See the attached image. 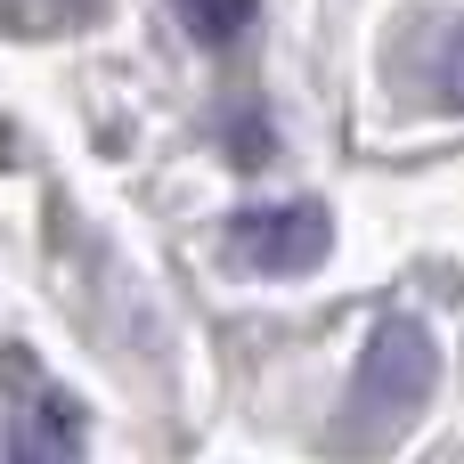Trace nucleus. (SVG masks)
I'll return each instance as SVG.
<instances>
[{
	"label": "nucleus",
	"mask_w": 464,
	"mask_h": 464,
	"mask_svg": "<svg viewBox=\"0 0 464 464\" xmlns=\"http://www.w3.org/2000/svg\"><path fill=\"white\" fill-rule=\"evenodd\" d=\"M179 24H188L204 49H228V41L253 24V0H179Z\"/></svg>",
	"instance_id": "nucleus-4"
},
{
	"label": "nucleus",
	"mask_w": 464,
	"mask_h": 464,
	"mask_svg": "<svg viewBox=\"0 0 464 464\" xmlns=\"http://www.w3.org/2000/svg\"><path fill=\"white\" fill-rule=\"evenodd\" d=\"M334 253V212L326 204H261L228 220V261L261 269V277H302Z\"/></svg>",
	"instance_id": "nucleus-2"
},
{
	"label": "nucleus",
	"mask_w": 464,
	"mask_h": 464,
	"mask_svg": "<svg viewBox=\"0 0 464 464\" xmlns=\"http://www.w3.org/2000/svg\"><path fill=\"white\" fill-rule=\"evenodd\" d=\"M65 424H73V416L49 400V424H41V416H24V424H16V440H8V457H16V464H65V457H73V432H65Z\"/></svg>",
	"instance_id": "nucleus-3"
},
{
	"label": "nucleus",
	"mask_w": 464,
	"mask_h": 464,
	"mask_svg": "<svg viewBox=\"0 0 464 464\" xmlns=\"http://www.w3.org/2000/svg\"><path fill=\"white\" fill-rule=\"evenodd\" d=\"M432 383H440L432 334H424L416 318H383L375 343H367V359H359V375H351V400H343V416H334V457H375V449H392V440L424 416Z\"/></svg>",
	"instance_id": "nucleus-1"
}]
</instances>
